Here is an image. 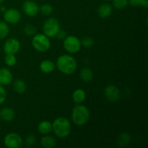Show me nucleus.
<instances>
[{"instance_id": "3", "label": "nucleus", "mask_w": 148, "mask_h": 148, "mask_svg": "<svg viewBox=\"0 0 148 148\" xmlns=\"http://www.w3.org/2000/svg\"><path fill=\"white\" fill-rule=\"evenodd\" d=\"M90 114V111L85 106L77 104L72 111V119L74 124L77 126H83L89 121Z\"/></svg>"}, {"instance_id": "30", "label": "nucleus", "mask_w": 148, "mask_h": 148, "mask_svg": "<svg viewBox=\"0 0 148 148\" xmlns=\"http://www.w3.org/2000/svg\"><path fill=\"white\" fill-rule=\"evenodd\" d=\"M56 36L59 39V40H64V39L66 37V33L64 30H61L60 29V30H59V32L57 33V34H56Z\"/></svg>"}, {"instance_id": "4", "label": "nucleus", "mask_w": 148, "mask_h": 148, "mask_svg": "<svg viewBox=\"0 0 148 148\" xmlns=\"http://www.w3.org/2000/svg\"><path fill=\"white\" fill-rule=\"evenodd\" d=\"M32 46L37 51L46 52L51 47L50 39L44 33H38L33 36Z\"/></svg>"}, {"instance_id": "5", "label": "nucleus", "mask_w": 148, "mask_h": 148, "mask_svg": "<svg viewBox=\"0 0 148 148\" xmlns=\"http://www.w3.org/2000/svg\"><path fill=\"white\" fill-rule=\"evenodd\" d=\"M63 46L65 51L68 53H76L79 51L82 45L81 40L77 36H66V37L64 39Z\"/></svg>"}, {"instance_id": "32", "label": "nucleus", "mask_w": 148, "mask_h": 148, "mask_svg": "<svg viewBox=\"0 0 148 148\" xmlns=\"http://www.w3.org/2000/svg\"><path fill=\"white\" fill-rule=\"evenodd\" d=\"M140 6L143 8H147L148 7V0H140Z\"/></svg>"}, {"instance_id": "19", "label": "nucleus", "mask_w": 148, "mask_h": 148, "mask_svg": "<svg viewBox=\"0 0 148 148\" xmlns=\"http://www.w3.org/2000/svg\"><path fill=\"white\" fill-rule=\"evenodd\" d=\"M38 130L42 134H47L52 131V124L49 121H43L38 125Z\"/></svg>"}, {"instance_id": "26", "label": "nucleus", "mask_w": 148, "mask_h": 148, "mask_svg": "<svg viewBox=\"0 0 148 148\" xmlns=\"http://www.w3.org/2000/svg\"><path fill=\"white\" fill-rule=\"evenodd\" d=\"M24 33L26 36H33L36 33V27L33 25H26L24 27Z\"/></svg>"}, {"instance_id": "16", "label": "nucleus", "mask_w": 148, "mask_h": 148, "mask_svg": "<svg viewBox=\"0 0 148 148\" xmlns=\"http://www.w3.org/2000/svg\"><path fill=\"white\" fill-rule=\"evenodd\" d=\"M86 98V92L82 88L76 89L72 93V99L77 104H81Z\"/></svg>"}, {"instance_id": "23", "label": "nucleus", "mask_w": 148, "mask_h": 148, "mask_svg": "<svg viewBox=\"0 0 148 148\" xmlns=\"http://www.w3.org/2000/svg\"><path fill=\"white\" fill-rule=\"evenodd\" d=\"M39 12L43 15H49L53 12V7L51 5L49 4H43L39 7Z\"/></svg>"}, {"instance_id": "27", "label": "nucleus", "mask_w": 148, "mask_h": 148, "mask_svg": "<svg viewBox=\"0 0 148 148\" xmlns=\"http://www.w3.org/2000/svg\"><path fill=\"white\" fill-rule=\"evenodd\" d=\"M94 44V40L92 38L90 37H85L81 40V45L82 46L85 48H90L93 46Z\"/></svg>"}, {"instance_id": "15", "label": "nucleus", "mask_w": 148, "mask_h": 148, "mask_svg": "<svg viewBox=\"0 0 148 148\" xmlns=\"http://www.w3.org/2000/svg\"><path fill=\"white\" fill-rule=\"evenodd\" d=\"M56 68L55 64L52 61L46 59V60L42 61L41 63L40 64V69L42 72L45 74L51 73L53 72Z\"/></svg>"}, {"instance_id": "6", "label": "nucleus", "mask_w": 148, "mask_h": 148, "mask_svg": "<svg viewBox=\"0 0 148 148\" xmlns=\"http://www.w3.org/2000/svg\"><path fill=\"white\" fill-rule=\"evenodd\" d=\"M60 30V24L54 17L47 19L43 25V33L49 38L55 37Z\"/></svg>"}, {"instance_id": "1", "label": "nucleus", "mask_w": 148, "mask_h": 148, "mask_svg": "<svg viewBox=\"0 0 148 148\" xmlns=\"http://www.w3.org/2000/svg\"><path fill=\"white\" fill-rule=\"evenodd\" d=\"M56 67L62 73L69 75L76 71L77 63L73 56L64 54L58 57L56 61Z\"/></svg>"}, {"instance_id": "22", "label": "nucleus", "mask_w": 148, "mask_h": 148, "mask_svg": "<svg viewBox=\"0 0 148 148\" xmlns=\"http://www.w3.org/2000/svg\"><path fill=\"white\" fill-rule=\"evenodd\" d=\"M10 27L6 22L0 21V39H4L8 36Z\"/></svg>"}, {"instance_id": "18", "label": "nucleus", "mask_w": 148, "mask_h": 148, "mask_svg": "<svg viewBox=\"0 0 148 148\" xmlns=\"http://www.w3.org/2000/svg\"><path fill=\"white\" fill-rule=\"evenodd\" d=\"M79 77L82 81L84 82H89L93 78V73H92V69L88 67H84L81 69Z\"/></svg>"}, {"instance_id": "36", "label": "nucleus", "mask_w": 148, "mask_h": 148, "mask_svg": "<svg viewBox=\"0 0 148 148\" xmlns=\"http://www.w3.org/2000/svg\"><path fill=\"white\" fill-rule=\"evenodd\" d=\"M33 1H34V0H33Z\"/></svg>"}, {"instance_id": "35", "label": "nucleus", "mask_w": 148, "mask_h": 148, "mask_svg": "<svg viewBox=\"0 0 148 148\" xmlns=\"http://www.w3.org/2000/svg\"><path fill=\"white\" fill-rule=\"evenodd\" d=\"M104 1H111V0H104Z\"/></svg>"}, {"instance_id": "9", "label": "nucleus", "mask_w": 148, "mask_h": 148, "mask_svg": "<svg viewBox=\"0 0 148 148\" xmlns=\"http://www.w3.org/2000/svg\"><path fill=\"white\" fill-rule=\"evenodd\" d=\"M3 49L6 54H16L20 49V43L17 39L11 38L6 40Z\"/></svg>"}, {"instance_id": "8", "label": "nucleus", "mask_w": 148, "mask_h": 148, "mask_svg": "<svg viewBox=\"0 0 148 148\" xmlns=\"http://www.w3.org/2000/svg\"><path fill=\"white\" fill-rule=\"evenodd\" d=\"M4 19L7 23L12 25L17 24L21 20V14L17 9L10 8L6 10L4 12Z\"/></svg>"}, {"instance_id": "34", "label": "nucleus", "mask_w": 148, "mask_h": 148, "mask_svg": "<svg viewBox=\"0 0 148 148\" xmlns=\"http://www.w3.org/2000/svg\"><path fill=\"white\" fill-rule=\"evenodd\" d=\"M4 1H5V0H0V4H1V3L4 2Z\"/></svg>"}, {"instance_id": "2", "label": "nucleus", "mask_w": 148, "mask_h": 148, "mask_svg": "<svg viewBox=\"0 0 148 148\" xmlns=\"http://www.w3.org/2000/svg\"><path fill=\"white\" fill-rule=\"evenodd\" d=\"M52 131L59 138L69 137L72 131L70 121L65 117H58L52 123Z\"/></svg>"}, {"instance_id": "31", "label": "nucleus", "mask_w": 148, "mask_h": 148, "mask_svg": "<svg viewBox=\"0 0 148 148\" xmlns=\"http://www.w3.org/2000/svg\"><path fill=\"white\" fill-rule=\"evenodd\" d=\"M140 0H129V4L133 7H138L140 6Z\"/></svg>"}, {"instance_id": "10", "label": "nucleus", "mask_w": 148, "mask_h": 148, "mask_svg": "<svg viewBox=\"0 0 148 148\" xmlns=\"http://www.w3.org/2000/svg\"><path fill=\"white\" fill-rule=\"evenodd\" d=\"M104 95L110 102H116L120 98L119 89L114 85H109L104 90Z\"/></svg>"}, {"instance_id": "12", "label": "nucleus", "mask_w": 148, "mask_h": 148, "mask_svg": "<svg viewBox=\"0 0 148 148\" xmlns=\"http://www.w3.org/2000/svg\"><path fill=\"white\" fill-rule=\"evenodd\" d=\"M13 79L12 74L11 71L7 68H1L0 69V84L1 85H10Z\"/></svg>"}, {"instance_id": "21", "label": "nucleus", "mask_w": 148, "mask_h": 148, "mask_svg": "<svg viewBox=\"0 0 148 148\" xmlns=\"http://www.w3.org/2000/svg\"><path fill=\"white\" fill-rule=\"evenodd\" d=\"M130 140H131L130 134L127 132H124L118 137L117 143L121 147H124V146H127L130 143Z\"/></svg>"}, {"instance_id": "29", "label": "nucleus", "mask_w": 148, "mask_h": 148, "mask_svg": "<svg viewBox=\"0 0 148 148\" xmlns=\"http://www.w3.org/2000/svg\"><path fill=\"white\" fill-rule=\"evenodd\" d=\"M6 98H7V92L4 87L0 84V105L5 101Z\"/></svg>"}, {"instance_id": "11", "label": "nucleus", "mask_w": 148, "mask_h": 148, "mask_svg": "<svg viewBox=\"0 0 148 148\" xmlns=\"http://www.w3.org/2000/svg\"><path fill=\"white\" fill-rule=\"evenodd\" d=\"M23 11L29 17H35L39 12V7L33 0H27L23 3Z\"/></svg>"}, {"instance_id": "17", "label": "nucleus", "mask_w": 148, "mask_h": 148, "mask_svg": "<svg viewBox=\"0 0 148 148\" xmlns=\"http://www.w3.org/2000/svg\"><path fill=\"white\" fill-rule=\"evenodd\" d=\"M40 145L44 148H53L56 146V141L52 136H44L40 140Z\"/></svg>"}, {"instance_id": "33", "label": "nucleus", "mask_w": 148, "mask_h": 148, "mask_svg": "<svg viewBox=\"0 0 148 148\" xmlns=\"http://www.w3.org/2000/svg\"><path fill=\"white\" fill-rule=\"evenodd\" d=\"M6 7H4V6H2V7H1V8H0V11L1 12H4L6 11Z\"/></svg>"}, {"instance_id": "14", "label": "nucleus", "mask_w": 148, "mask_h": 148, "mask_svg": "<svg viewBox=\"0 0 148 148\" xmlns=\"http://www.w3.org/2000/svg\"><path fill=\"white\" fill-rule=\"evenodd\" d=\"M112 11V6L108 3H104L101 4L98 8V14L101 18H107L111 15Z\"/></svg>"}, {"instance_id": "28", "label": "nucleus", "mask_w": 148, "mask_h": 148, "mask_svg": "<svg viewBox=\"0 0 148 148\" xmlns=\"http://www.w3.org/2000/svg\"><path fill=\"white\" fill-rule=\"evenodd\" d=\"M36 143V138L33 134H30L25 138V144L28 147L33 146Z\"/></svg>"}, {"instance_id": "25", "label": "nucleus", "mask_w": 148, "mask_h": 148, "mask_svg": "<svg viewBox=\"0 0 148 148\" xmlns=\"http://www.w3.org/2000/svg\"><path fill=\"white\" fill-rule=\"evenodd\" d=\"M112 4L116 9L121 10L127 7L129 4V0H112Z\"/></svg>"}, {"instance_id": "7", "label": "nucleus", "mask_w": 148, "mask_h": 148, "mask_svg": "<svg viewBox=\"0 0 148 148\" xmlns=\"http://www.w3.org/2000/svg\"><path fill=\"white\" fill-rule=\"evenodd\" d=\"M4 144L8 148H19L23 145V141L18 134L11 132L4 137Z\"/></svg>"}, {"instance_id": "13", "label": "nucleus", "mask_w": 148, "mask_h": 148, "mask_svg": "<svg viewBox=\"0 0 148 148\" xmlns=\"http://www.w3.org/2000/svg\"><path fill=\"white\" fill-rule=\"evenodd\" d=\"M15 117V112L14 110L9 107H5L0 111V119L4 121H12Z\"/></svg>"}, {"instance_id": "20", "label": "nucleus", "mask_w": 148, "mask_h": 148, "mask_svg": "<svg viewBox=\"0 0 148 148\" xmlns=\"http://www.w3.org/2000/svg\"><path fill=\"white\" fill-rule=\"evenodd\" d=\"M13 88L14 91L19 94H23L27 90V85L24 81L21 79H16L13 83Z\"/></svg>"}, {"instance_id": "24", "label": "nucleus", "mask_w": 148, "mask_h": 148, "mask_svg": "<svg viewBox=\"0 0 148 148\" xmlns=\"http://www.w3.org/2000/svg\"><path fill=\"white\" fill-rule=\"evenodd\" d=\"M4 62L8 66H13L17 63V58L15 54H6L4 58Z\"/></svg>"}]
</instances>
